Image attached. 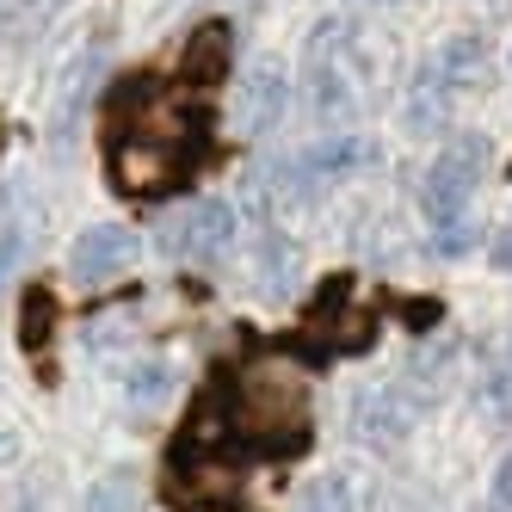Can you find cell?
<instances>
[{
    "label": "cell",
    "mask_w": 512,
    "mask_h": 512,
    "mask_svg": "<svg viewBox=\"0 0 512 512\" xmlns=\"http://www.w3.org/2000/svg\"><path fill=\"white\" fill-rule=\"evenodd\" d=\"M235 241V204L229 198H198L186 210H173L161 223V253L167 260H216Z\"/></svg>",
    "instance_id": "277c9868"
},
{
    "label": "cell",
    "mask_w": 512,
    "mask_h": 512,
    "mask_svg": "<svg viewBox=\"0 0 512 512\" xmlns=\"http://www.w3.org/2000/svg\"><path fill=\"white\" fill-rule=\"evenodd\" d=\"M167 389H173V371H167V364H142L124 395H130V408L142 414V408H155V401H167Z\"/></svg>",
    "instance_id": "5bb4252c"
},
{
    "label": "cell",
    "mask_w": 512,
    "mask_h": 512,
    "mask_svg": "<svg viewBox=\"0 0 512 512\" xmlns=\"http://www.w3.org/2000/svg\"><path fill=\"white\" fill-rule=\"evenodd\" d=\"M494 266H500V272H512V235H506V241L494 247Z\"/></svg>",
    "instance_id": "7402d4cb"
},
{
    "label": "cell",
    "mask_w": 512,
    "mask_h": 512,
    "mask_svg": "<svg viewBox=\"0 0 512 512\" xmlns=\"http://www.w3.org/2000/svg\"><path fill=\"white\" fill-rule=\"evenodd\" d=\"M309 87H315V112L340 118L352 112V68H346V25L327 19L309 38Z\"/></svg>",
    "instance_id": "5b68a950"
},
{
    "label": "cell",
    "mask_w": 512,
    "mask_h": 512,
    "mask_svg": "<svg viewBox=\"0 0 512 512\" xmlns=\"http://www.w3.org/2000/svg\"><path fill=\"white\" fill-rule=\"evenodd\" d=\"M198 167V149H173V142H142V136H124L112 142V179L130 192V198H161L173 186H186Z\"/></svg>",
    "instance_id": "3957f363"
},
{
    "label": "cell",
    "mask_w": 512,
    "mask_h": 512,
    "mask_svg": "<svg viewBox=\"0 0 512 512\" xmlns=\"http://www.w3.org/2000/svg\"><path fill=\"white\" fill-rule=\"evenodd\" d=\"M432 68H438V75H445V87L457 93L463 81H482V75H488V50L475 44V38H451L445 50L432 56Z\"/></svg>",
    "instance_id": "8fae6325"
},
{
    "label": "cell",
    "mask_w": 512,
    "mask_h": 512,
    "mask_svg": "<svg viewBox=\"0 0 512 512\" xmlns=\"http://www.w3.org/2000/svg\"><path fill=\"white\" fill-rule=\"evenodd\" d=\"M19 512H44V506H38V500H25V506H19Z\"/></svg>",
    "instance_id": "d4e9b609"
},
{
    "label": "cell",
    "mask_w": 512,
    "mask_h": 512,
    "mask_svg": "<svg viewBox=\"0 0 512 512\" xmlns=\"http://www.w3.org/2000/svg\"><path fill=\"white\" fill-rule=\"evenodd\" d=\"M494 512H512V457H506L500 475H494Z\"/></svg>",
    "instance_id": "ac0fdd59"
},
{
    "label": "cell",
    "mask_w": 512,
    "mask_h": 512,
    "mask_svg": "<svg viewBox=\"0 0 512 512\" xmlns=\"http://www.w3.org/2000/svg\"><path fill=\"white\" fill-rule=\"evenodd\" d=\"M303 512H352V482L346 475H321V482H309Z\"/></svg>",
    "instance_id": "9a60e30c"
},
{
    "label": "cell",
    "mask_w": 512,
    "mask_h": 512,
    "mask_svg": "<svg viewBox=\"0 0 512 512\" xmlns=\"http://www.w3.org/2000/svg\"><path fill=\"white\" fill-rule=\"evenodd\" d=\"M13 463V432H0V469Z\"/></svg>",
    "instance_id": "603a6c76"
},
{
    "label": "cell",
    "mask_w": 512,
    "mask_h": 512,
    "mask_svg": "<svg viewBox=\"0 0 512 512\" xmlns=\"http://www.w3.org/2000/svg\"><path fill=\"white\" fill-rule=\"evenodd\" d=\"M371 161V142H358V136H334V142H315V149L303 155V173H352Z\"/></svg>",
    "instance_id": "7c38bea8"
},
{
    "label": "cell",
    "mask_w": 512,
    "mask_h": 512,
    "mask_svg": "<svg viewBox=\"0 0 512 512\" xmlns=\"http://www.w3.org/2000/svg\"><path fill=\"white\" fill-rule=\"evenodd\" d=\"M229 426L253 438L260 451H297L309 438V389L290 358H260L247 364V377L229 389Z\"/></svg>",
    "instance_id": "6da1fadb"
},
{
    "label": "cell",
    "mask_w": 512,
    "mask_h": 512,
    "mask_svg": "<svg viewBox=\"0 0 512 512\" xmlns=\"http://www.w3.org/2000/svg\"><path fill=\"white\" fill-rule=\"evenodd\" d=\"M19 7H31V13H50V7H56V0H19Z\"/></svg>",
    "instance_id": "cb8c5ba5"
},
{
    "label": "cell",
    "mask_w": 512,
    "mask_h": 512,
    "mask_svg": "<svg viewBox=\"0 0 512 512\" xmlns=\"http://www.w3.org/2000/svg\"><path fill=\"white\" fill-rule=\"evenodd\" d=\"M50 334H56V290H25L19 297V346L44 352Z\"/></svg>",
    "instance_id": "30bf717a"
},
{
    "label": "cell",
    "mask_w": 512,
    "mask_h": 512,
    "mask_svg": "<svg viewBox=\"0 0 512 512\" xmlns=\"http://www.w3.org/2000/svg\"><path fill=\"white\" fill-rule=\"evenodd\" d=\"M13 260H19V235H13L7 223H0V278L13 272Z\"/></svg>",
    "instance_id": "ffe728a7"
},
{
    "label": "cell",
    "mask_w": 512,
    "mask_h": 512,
    "mask_svg": "<svg viewBox=\"0 0 512 512\" xmlns=\"http://www.w3.org/2000/svg\"><path fill=\"white\" fill-rule=\"evenodd\" d=\"M346 303H352V278L340 272V278H327V284H321V297L309 303V321H321V327H327V321H334Z\"/></svg>",
    "instance_id": "e0dca14e"
},
{
    "label": "cell",
    "mask_w": 512,
    "mask_h": 512,
    "mask_svg": "<svg viewBox=\"0 0 512 512\" xmlns=\"http://www.w3.org/2000/svg\"><path fill=\"white\" fill-rule=\"evenodd\" d=\"M136 506V482L130 475H105V482L87 494V512H130Z\"/></svg>",
    "instance_id": "2e32d148"
},
{
    "label": "cell",
    "mask_w": 512,
    "mask_h": 512,
    "mask_svg": "<svg viewBox=\"0 0 512 512\" xmlns=\"http://www.w3.org/2000/svg\"><path fill=\"white\" fill-rule=\"evenodd\" d=\"M241 130L247 136H260V130H272L278 118H284V68L278 62H260L247 75V87H241Z\"/></svg>",
    "instance_id": "9c48e42d"
},
{
    "label": "cell",
    "mask_w": 512,
    "mask_h": 512,
    "mask_svg": "<svg viewBox=\"0 0 512 512\" xmlns=\"http://www.w3.org/2000/svg\"><path fill=\"white\" fill-rule=\"evenodd\" d=\"M260 278H266L272 290H290V278H297V253H290L284 235H266V241H260Z\"/></svg>",
    "instance_id": "4fadbf2b"
},
{
    "label": "cell",
    "mask_w": 512,
    "mask_h": 512,
    "mask_svg": "<svg viewBox=\"0 0 512 512\" xmlns=\"http://www.w3.org/2000/svg\"><path fill=\"white\" fill-rule=\"evenodd\" d=\"M229 56H235V31L223 19H210V25H198L192 38H186V50H179V81L216 87V81L229 75Z\"/></svg>",
    "instance_id": "ba28073f"
},
{
    "label": "cell",
    "mask_w": 512,
    "mask_h": 512,
    "mask_svg": "<svg viewBox=\"0 0 512 512\" xmlns=\"http://www.w3.org/2000/svg\"><path fill=\"white\" fill-rule=\"evenodd\" d=\"M401 321H408V327H432L438 321V303H401Z\"/></svg>",
    "instance_id": "d6986e66"
},
{
    "label": "cell",
    "mask_w": 512,
    "mask_h": 512,
    "mask_svg": "<svg viewBox=\"0 0 512 512\" xmlns=\"http://www.w3.org/2000/svg\"><path fill=\"white\" fill-rule=\"evenodd\" d=\"M352 426L364 445H377V451H395L401 438L414 432V401L401 395V389H364L352 401Z\"/></svg>",
    "instance_id": "52a82bcc"
},
{
    "label": "cell",
    "mask_w": 512,
    "mask_h": 512,
    "mask_svg": "<svg viewBox=\"0 0 512 512\" xmlns=\"http://www.w3.org/2000/svg\"><path fill=\"white\" fill-rule=\"evenodd\" d=\"M130 266H136V235L118 229V223H99V229H87L75 247H68V278L75 284H112Z\"/></svg>",
    "instance_id": "8992f818"
},
{
    "label": "cell",
    "mask_w": 512,
    "mask_h": 512,
    "mask_svg": "<svg viewBox=\"0 0 512 512\" xmlns=\"http://www.w3.org/2000/svg\"><path fill=\"white\" fill-rule=\"evenodd\" d=\"M488 167H494L488 136H457L451 149L432 161L426 186H420V204H426V216H432V223H457V216H463V204H469V192L482 186V173H488Z\"/></svg>",
    "instance_id": "7a4b0ae2"
},
{
    "label": "cell",
    "mask_w": 512,
    "mask_h": 512,
    "mask_svg": "<svg viewBox=\"0 0 512 512\" xmlns=\"http://www.w3.org/2000/svg\"><path fill=\"white\" fill-rule=\"evenodd\" d=\"M494 408H512V358L494 371Z\"/></svg>",
    "instance_id": "44dd1931"
}]
</instances>
